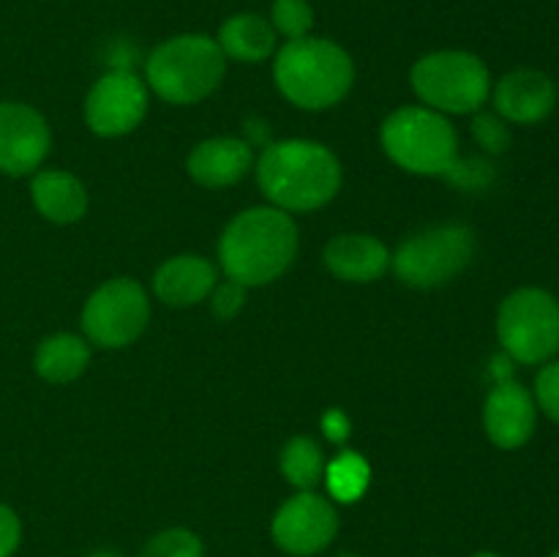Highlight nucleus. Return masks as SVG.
<instances>
[{
	"mask_svg": "<svg viewBox=\"0 0 559 557\" xmlns=\"http://www.w3.org/2000/svg\"><path fill=\"white\" fill-rule=\"evenodd\" d=\"M298 224L293 213L273 205L246 208L224 227L218 240V265L224 276L265 287L287 273L298 254Z\"/></svg>",
	"mask_w": 559,
	"mask_h": 557,
	"instance_id": "f257e3e1",
	"label": "nucleus"
},
{
	"mask_svg": "<svg viewBox=\"0 0 559 557\" xmlns=\"http://www.w3.org/2000/svg\"><path fill=\"white\" fill-rule=\"evenodd\" d=\"M257 183L273 208L309 213L325 208L342 189V164L322 142L282 140L257 158Z\"/></svg>",
	"mask_w": 559,
	"mask_h": 557,
	"instance_id": "f03ea898",
	"label": "nucleus"
},
{
	"mask_svg": "<svg viewBox=\"0 0 559 557\" xmlns=\"http://www.w3.org/2000/svg\"><path fill=\"white\" fill-rule=\"evenodd\" d=\"M273 82L300 109H331L355 82V63L342 44L322 36L284 42L273 55Z\"/></svg>",
	"mask_w": 559,
	"mask_h": 557,
	"instance_id": "7ed1b4c3",
	"label": "nucleus"
},
{
	"mask_svg": "<svg viewBox=\"0 0 559 557\" xmlns=\"http://www.w3.org/2000/svg\"><path fill=\"white\" fill-rule=\"evenodd\" d=\"M227 74V58L207 33H180L147 55L145 82L158 98L178 107L200 104L218 91Z\"/></svg>",
	"mask_w": 559,
	"mask_h": 557,
	"instance_id": "20e7f679",
	"label": "nucleus"
},
{
	"mask_svg": "<svg viewBox=\"0 0 559 557\" xmlns=\"http://www.w3.org/2000/svg\"><path fill=\"white\" fill-rule=\"evenodd\" d=\"M380 145L396 167L413 175H448L459 169V137L448 115L429 107H402L382 120Z\"/></svg>",
	"mask_w": 559,
	"mask_h": 557,
	"instance_id": "39448f33",
	"label": "nucleus"
},
{
	"mask_svg": "<svg viewBox=\"0 0 559 557\" xmlns=\"http://www.w3.org/2000/svg\"><path fill=\"white\" fill-rule=\"evenodd\" d=\"M415 96L442 115L478 112L491 96L489 66L467 49H437L409 71Z\"/></svg>",
	"mask_w": 559,
	"mask_h": 557,
	"instance_id": "423d86ee",
	"label": "nucleus"
},
{
	"mask_svg": "<svg viewBox=\"0 0 559 557\" xmlns=\"http://www.w3.org/2000/svg\"><path fill=\"white\" fill-rule=\"evenodd\" d=\"M473 257L475 233L467 224H437L402 240V246L391 251V268L407 287L431 289L453 282Z\"/></svg>",
	"mask_w": 559,
	"mask_h": 557,
	"instance_id": "0eeeda50",
	"label": "nucleus"
},
{
	"mask_svg": "<svg viewBox=\"0 0 559 557\" xmlns=\"http://www.w3.org/2000/svg\"><path fill=\"white\" fill-rule=\"evenodd\" d=\"M497 336L513 364L538 366L559 353V300L540 287H519L497 311Z\"/></svg>",
	"mask_w": 559,
	"mask_h": 557,
	"instance_id": "6e6552de",
	"label": "nucleus"
},
{
	"mask_svg": "<svg viewBox=\"0 0 559 557\" xmlns=\"http://www.w3.org/2000/svg\"><path fill=\"white\" fill-rule=\"evenodd\" d=\"M151 322V300L136 278L118 276L104 282L82 309V333L91 344L120 349L134 344Z\"/></svg>",
	"mask_w": 559,
	"mask_h": 557,
	"instance_id": "1a4fd4ad",
	"label": "nucleus"
},
{
	"mask_svg": "<svg viewBox=\"0 0 559 557\" xmlns=\"http://www.w3.org/2000/svg\"><path fill=\"white\" fill-rule=\"evenodd\" d=\"M338 533V511L317 491H298L276 511L271 522L273 544L295 557L320 555Z\"/></svg>",
	"mask_w": 559,
	"mask_h": 557,
	"instance_id": "9d476101",
	"label": "nucleus"
},
{
	"mask_svg": "<svg viewBox=\"0 0 559 557\" xmlns=\"http://www.w3.org/2000/svg\"><path fill=\"white\" fill-rule=\"evenodd\" d=\"M147 115V85L129 69L98 76L85 98V123L98 137L131 134Z\"/></svg>",
	"mask_w": 559,
	"mask_h": 557,
	"instance_id": "9b49d317",
	"label": "nucleus"
},
{
	"mask_svg": "<svg viewBox=\"0 0 559 557\" xmlns=\"http://www.w3.org/2000/svg\"><path fill=\"white\" fill-rule=\"evenodd\" d=\"M49 145V123L36 107L0 102V173L11 178L33 175L47 158Z\"/></svg>",
	"mask_w": 559,
	"mask_h": 557,
	"instance_id": "f8f14e48",
	"label": "nucleus"
},
{
	"mask_svg": "<svg viewBox=\"0 0 559 557\" xmlns=\"http://www.w3.org/2000/svg\"><path fill=\"white\" fill-rule=\"evenodd\" d=\"M538 426V404L535 396L511 377L495 382L484 402V429L497 448H522L530 442Z\"/></svg>",
	"mask_w": 559,
	"mask_h": 557,
	"instance_id": "ddd939ff",
	"label": "nucleus"
},
{
	"mask_svg": "<svg viewBox=\"0 0 559 557\" xmlns=\"http://www.w3.org/2000/svg\"><path fill=\"white\" fill-rule=\"evenodd\" d=\"M491 102L497 115L508 123L533 126L551 115L557 104V87L549 74L538 69H516L508 71L495 87H491Z\"/></svg>",
	"mask_w": 559,
	"mask_h": 557,
	"instance_id": "4468645a",
	"label": "nucleus"
},
{
	"mask_svg": "<svg viewBox=\"0 0 559 557\" xmlns=\"http://www.w3.org/2000/svg\"><path fill=\"white\" fill-rule=\"evenodd\" d=\"M254 167V151L238 137H211L191 147L186 169L191 178L207 189H227L238 183Z\"/></svg>",
	"mask_w": 559,
	"mask_h": 557,
	"instance_id": "2eb2a0df",
	"label": "nucleus"
},
{
	"mask_svg": "<svg viewBox=\"0 0 559 557\" xmlns=\"http://www.w3.org/2000/svg\"><path fill=\"white\" fill-rule=\"evenodd\" d=\"M325 265L342 282L371 284L388 273L391 251L374 235L342 233L328 240Z\"/></svg>",
	"mask_w": 559,
	"mask_h": 557,
	"instance_id": "dca6fc26",
	"label": "nucleus"
},
{
	"mask_svg": "<svg viewBox=\"0 0 559 557\" xmlns=\"http://www.w3.org/2000/svg\"><path fill=\"white\" fill-rule=\"evenodd\" d=\"M218 271L211 260L200 254H178L164 262L153 276V293L162 304L186 309L207 300L216 287Z\"/></svg>",
	"mask_w": 559,
	"mask_h": 557,
	"instance_id": "f3484780",
	"label": "nucleus"
},
{
	"mask_svg": "<svg viewBox=\"0 0 559 557\" xmlns=\"http://www.w3.org/2000/svg\"><path fill=\"white\" fill-rule=\"evenodd\" d=\"M31 200L52 224H74L87 213L85 183L66 169H36L31 178Z\"/></svg>",
	"mask_w": 559,
	"mask_h": 557,
	"instance_id": "a211bd4d",
	"label": "nucleus"
},
{
	"mask_svg": "<svg viewBox=\"0 0 559 557\" xmlns=\"http://www.w3.org/2000/svg\"><path fill=\"white\" fill-rule=\"evenodd\" d=\"M216 42L224 58L238 60V63H262V60L273 58L278 49V36L271 20L254 14V11L227 16L218 27Z\"/></svg>",
	"mask_w": 559,
	"mask_h": 557,
	"instance_id": "6ab92c4d",
	"label": "nucleus"
},
{
	"mask_svg": "<svg viewBox=\"0 0 559 557\" xmlns=\"http://www.w3.org/2000/svg\"><path fill=\"white\" fill-rule=\"evenodd\" d=\"M87 364H91V342L76 333H52L44 339L36 349V366L38 377L47 382H74L76 377L85 375Z\"/></svg>",
	"mask_w": 559,
	"mask_h": 557,
	"instance_id": "aec40b11",
	"label": "nucleus"
},
{
	"mask_svg": "<svg viewBox=\"0 0 559 557\" xmlns=\"http://www.w3.org/2000/svg\"><path fill=\"white\" fill-rule=\"evenodd\" d=\"M325 453L311 437H293L282 451V475L298 491H314L325 478Z\"/></svg>",
	"mask_w": 559,
	"mask_h": 557,
	"instance_id": "412c9836",
	"label": "nucleus"
},
{
	"mask_svg": "<svg viewBox=\"0 0 559 557\" xmlns=\"http://www.w3.org/2000/svg\"><path fill=\"white\" fill-rule=\"evenodd\" d=\"M371 481V467L358 451H342L336 459L325 464L328 495L338 502H358L366 495Z\"/></svg>",
	"mask_w": 559,
	"mask_h": 557,
	"instance_id": "4be33fe9",
	"label": "nucleus"
},
{
	"mask_svg": "<svg viewBox=\"0 0 559 557\" xmlns=\"http://www.w3.org/2000/svg\"><path fill=\"white\" fill-rule=\"evenodd\" d=\"M271 25L276 36L284 42L311 36L314 31V5L309 0H273L271 3Z\"/></svg>",
	"mask_w": 559,
	"mask_h": 557,
	"instance_id": "5701e85b",
	"label": "nucleus"
},
{
	"mask_svg": "<svg viewBox=\"0 0 559 557\" xmlns=\"http://www.w3.org/2000/svg\"><path fill=\"white\" fill-rule=\"evenodd\" d=\"M140 557H205L200 535L186 528H169L142 546Z\"/></svg>",
	"mask_w": 559,
	"mask_h": 557,
	"instance_id": "b1692460",
	"label": "nucleus"
},
{
	"mask_svg": "<svg viewBox=\"0 0 559 557\" xmlns=\"http://www.w3.org/2000/svg\"><path fill=\"white\" fill-rule=\"evenodd\" d=\"M473 134L486 153H506L511 145L508 120H502L497 112H480L478 109L473 120Z\"/></svg>",
	"mask_w": 559,
	"mask_h": 557,
	"instance_id": "393cba45",
	"label": "nucleus"
},
{
	"mask_svg": "<svg viewBox=\"0 0 559 557\" xmlns=\"http://www.w3.org/2000/svg\"><path fill=\"white\" fill-rule=\"evenodd\" d=\"M535 404L546 418L559 424V360H546L535 377Z\"/></svg>",
	"mask_w": 559,
	"mask_h": 557,
	"instance_id": "a878e982",
	"label": "nucleus"
},
{
	"mask_svg": "<svg viewBox=\"0 0 559 557\" xmlns=\"http://www.w3.org/2000/svg\"><path fill=\"white\" fill-rule=\"evenodd\" d=\"M246 293L249 287L235 278H224V282H216V287L211 289L207 300H211V311L218 317V320H233L243 311L246 306Z\"/></svg>",
	"mask_w": 559,
	"mask_h": 557,
	"instance_id": "bb28decb",
	"label": "nucleus"
},
{
	"mask_svg": "<svg viewBox=\"0 0 559 557\" xmlns=\"http://www.w3.org/2000/svg\"><path fill=\"white\" fill-rule=\"evenodd\" d=\"M22 541V522L5 502H0V557H11Z\"/></svg>",
	"mask_w": 559,
	"mask_h": 557,
	"instance_id": "cd10ccee",
	"label": "nucleus"
},
{
	"mask_svg": "<svg viewBox=\"0 0 559 557\" xmlns=\"http://www.w3.org/2000/svg\"><path fill=\"white\" fill-rule=\"evenodd\" d=\"M322 429H325V437L331 442H344L349 437V418L342 410H328L322 415Z\"/></svg>",
	"mask_w": 559,
	"mask_h": 557,
	"instance_id": "c85d7f7f",
	"label": "nucleus"
},
{
	"mask_svg": "<svg viewBox=\"0 0 559 557\" xmlns=\"http://www.w3.org/2000/svg\"><path fill=\"white\" fill-rule=\"evenodd\" d=\"M91 557H120L118 552H109V549H98V552H93Z\"/></svg>",
	"mask_w": 559,
	"mask_h": 557,
	"instance_id": "c756f323",
	"label": "nucleus"
},
{
	"mask_svg": "<svg viewBox=\"0 0 559 557\" xmlns=\"http://www.w3.org/2000/svg\"><path fill=\"white\" fill-rule=\"evenodd\" d=\"M473 557H500V555H495V552H475Z\"/></svg>",
	"mask_w": 559,
	"mask_h": 557,
	"instance_id": "7c9ffc66",
	"label": "nucleus"
},
{
	"mask_svg": "<svg viewBox=\"0 0 559 557\" xmlns=\"http://www.w3.org/2000/svg\"><path fill=\"white\" fill-rule=\"evenodd\" d=\"M338 557H360V555H349V552H344V555H338Z\"/></svg>",
	"mask_w": 559,
	"mask_h": 557,
	"instance_id": "2f4dec72",
	"label": "nucleus"
},
{
	"mask_svg": "<svg viewBox=\"0 0 559 557\" xmlns=\"http://www.w3.org/2000/svg\"><path fill=\"white\" fill-rule=\"evenodd\" d=\"M549 557H559V549L557 552H551V555Z\"/></svg>",
	"mask_w": 559,
	"mask_h": 557,
	"instance_id": "473e14b6",
	"label": "nucleus"
}]
</instances>
